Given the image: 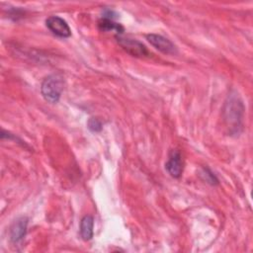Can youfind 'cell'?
Wrapping results in <instances>:
<instances>
[{"label": "cell", "mask_w": 253, "mask_h": 253, "mask_svg": "<svg viewBox=\"0 0 253 253\" xmlns=\"http://www.w3.org/2000/svg\"><path fill=\"white\" fill-rule=\"evenodd\" d=\"M102 123L100 120L96 119V118H91L88 121V128L93 131V132H98L102 129Z\"/></svg>", "instance_id": "cell-11"}, {"label": "cell", "mask_w": 253, "mask_h": 253, "mask_svg": "<svg viewBox=\"0 0 253 253\" xmlns=\"http://www.w3.org/2000/svg\"><path fill=\"white\" fill-rule=\"evenodd\" d=\"M201 176L204 178V180L211 184V185H216L218 183L217 178L215 177V175L209 169V168H204L203 171L201 172Z\"/></svg>", "instance_id": "cell-10"}, {"label": "cell", "mask_w": 253, "mask_h": 253, "mask_svg": "<svg viewBox=\"0 0 253 253\" xmlns=\"http://www.w3.org/2000/svg\"><path fill=\"white\" fill-rule=\"evenodd\" d=\"M63 90V79L58 74L48 75L43 79L41 86V93L45 101L54 104L60 99Z\"/></svg>", "instance_id": "cell-2"}, {"label": "cell", "mask_w": 253, "mask_h": 253, "mask_svg": "<svg viewBox=\"0 0 253 253\" xmlns=\"http://www.w3.org/2000/svg\"><path fill=\"white\" fill-rule=\"evenodd\" d=\"M116 39L118 43L122 46V48L132 56L145 57L150 55L146 46L139 41L124 38L122 36H116Z\"/></svg>", "instance_id": "cell-3"}, {"label": "cell", "mask_w": 253, "mask_h": 253, "mask_svg": "<svg viewBox=\"0 0 253 253\" xmlns=\"http://www.w3.org/2000/svg\"><path fill=\"white\" fill-rule=\"evenodd\" d=\"M98 27L103 32H115L117 36H122L125 29L120 24L114 21V19L102 17L98 22Z\"/></svg>", "instance_id": "cell-8"}, {"label": "cell", "mask_w": 253, "mask_h": 253, "mask_svg": "<svg viewBox=\"0 0 253 253\" xmlns=\"http://www.w3.org/2000/svg\"><path fill=\"white\" fill-rule=\"evenodd\" d=\"M28 228V218L20 216L16 218L10 227V239L13 243L21 242L26 236Z\"/></svg>", "instance_id": "cell-7"}, {"label": "cell", "mask_w": 253, "mask_h": 253, "mask_svg": "<svg viewBox=\"0 0 253 253\" xmlns=\"http://www.w3.org/2000/svg\"><path fill=\"white\" fill-rule=\"evenodd\" d=\"M167 172L174 178H179L183 172V159L180 151L173 149L169 152L168 160L165 164Z\"/></svg>", "instance_id": "cell-6"}, {"label": "cell", "mask_w": 253, "mask_h": 253, "mask_svg": "<svg viewBox=\"0 0 253 253\" xmlns=\"http://www.w3.org/2000/svg\"><path fill=\"white\" fill-rule=\"evenodd\" d=\"M244 107L238 96L230 95L224 104L223 117L226 122L227 126L234 133H238L239 128L242 127V118H243Z\"/></svg>", "instance_id": "cell-1"}, {"label": "cell", "mask_w": 253, "mask_h": 253, "mask_svg": "<svg viewBox=\"0 0 253 253\" xmlns=\"http://www.w3.org/2000/svg\"><path fill=\"white\" fill-rule=\"evenodd\" d=\"M94 218L91 215H85L80 222V234L83 240L87 241L93 237Z\"/></svg>", "instance_id": "cell-9"}, {"label": "cell", "mask_w": 253, "mask_h": 253, "mask_svg": "<svg viewBox=\"0 0 253 253\" xmlns=\"http://www.w3.org/2000/svg\"><path fill=\"white\" fill-rule=\"evenodd\" d=\"M146 40L159 51L166 54H175L177 53L176 45L167 38L157 35V34H149L146 35Z\"/></svg>", "instance_id": "cell-5"}, {"label": "cell", "mask_w": 253, "mask_h": 253, "mask_svg": "<svg viewBox=\"0 0 253 253\" xmlns=\"http://www.w3.org/2000/svg\"><path fill=\"white\" fill-rule=\"evenodd\" d=\"M45 25L47 29L56 37L69 38L71 36V30L65 20L58 16H50L46 19Z\"/></svg>", "instance_id": "cell-4"}]
</instances>
